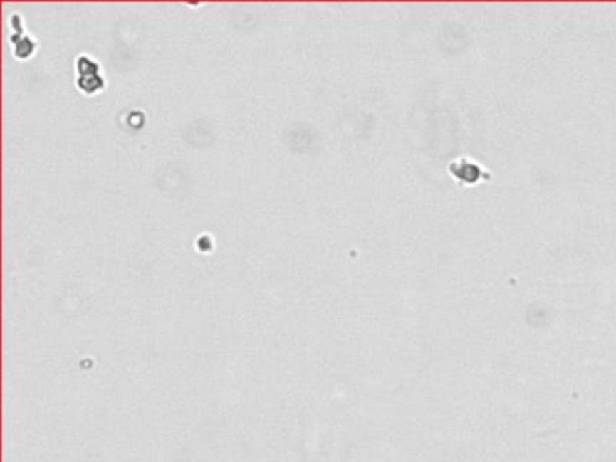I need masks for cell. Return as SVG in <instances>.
<instances>
[{
    "label": "cell",
    "instance_id": "1",
    "mask_svg": "<svg viewBox=\"0 0 616 462\" xmlns=\"http://www.w3.org/2000/svg\"><path fill=\"white\" fill-rule=\"evenodd\" d=\"M449 168L452 177L457 179L459 183L474 184L483 179V168L476 161L468 159V157H459V159L452 161Z\"/></svg>",
    "mask_w": 616,
    "mask_h": 462
}]
</instances>
